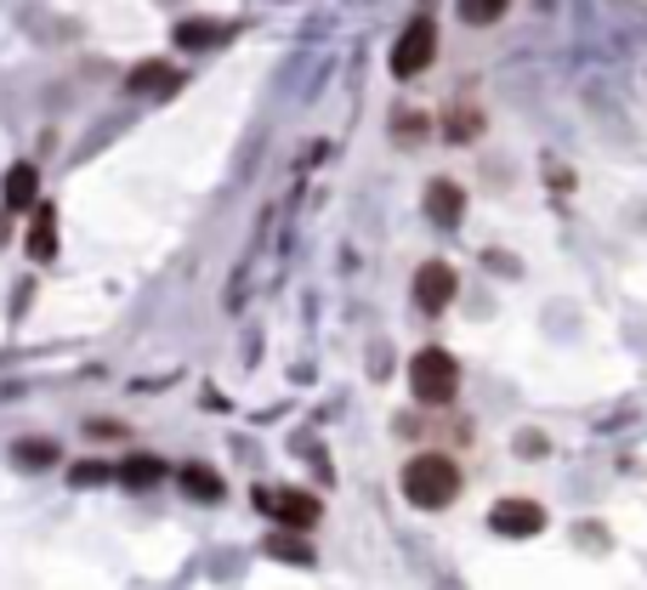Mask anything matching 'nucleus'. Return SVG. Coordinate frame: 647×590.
Instances as JSON below:
<instances>
[{"mask_svg": "<svg viewBox=\"0 0 647 590\" xmlns=\"http://www.w3.org/2000/svg\"><path fill=\"white\" fill-rule=\"evenodd\" d=\"M461 211H466V193H461L455 182H443V176H437V182L426 187V216H432L437 227H455Z\"/></svg>", "mask_w": 647, "mask_h": 590, "instance_id": "obj_7", "label": "nucleus"}, {"mask_svg": "<svg viewBox=\"0 0 647 590\" xmlns=\"http://www.w3.org/2000/svg\"><path fill=\"white\" fill-rule=\"evenodd\" d=\"M488 528H494V533H506V539H534V533L545 528V511H539L534 500L512 495V500H494V511H488Z\"/></svg>", "mask_w": 647, "mask_h": 590, "instance_id": "obj_4", "label": "nucleus"}, {"mask_svg": "<svg viewBox=\"0 0 647 590\" xmlns=\"http://www.w3.org/2000/svg\"><path fill=\"white\" fill-rule=\"evenodd\" d=\"M267 557H284V562H313V546L302 533H290V528H273L267 533Z\"/></svg>", "mask_w": 647, "mask_h": 590, "instance_id": "obj_12", "label": "nucleus"}, {"mask_svg": "<svg viewBox=\"0 0 647 590\" xmlns=\"http://www.w3.org/2000/svg\"><path fill=\"white\" fill-rule=\"evenodd\" d=\"M216 40H228V23H216V18H188V23H176V45H188V52H199V45H216Z\"/></svg>", "mask_w": 647, "mask_h": 590, "instance_id": "obj_10", "label": "nucleus"}, {"mask_svg": "<svg viewBox=\"0 0 647 590\" xmlns=\"http://www.w3.org/2000/svg\"><path fill=\"white\" fill-rule=\"evenodd\" d=\"M125 85H131V91H160V96H165V91H176V85H182V74H176L171 63H137Z\"/></svg>", "mask_w": 647, "mask_h": 590, "instance_id": "obj_9", "label": "nucleus"}, {"mask_svg": "<svg viewBox=\"0 0 647 590\" xmlns=\"http://www.w3.org/2000/svg\"><path fill=\"white\" fill-rule=\"evenodd\" d=\"M432 58H437V23L415 18L404 34H397V45H392V74L397 80H415V74L432 69Z\"/></svg>", "mask_w": 647, "mask_h": 590, "instance_id": "obj_3", "label": "nucleus"}, {"mask_svg": "<svg viewBox=\"0 0 647 590\" xmlns=\"http://www.w3.org/2000/svg\"><path fill=\"white\" fill-rule=\"evenodd\" d=\"M12 460L40 471V466H52V460H58V442H18V449H12Z\"/></svg>", "mask_w": 647, "mask_h": 590, "instance_id": "obj_16", "label": "nucleus"}, {"mask_svg": "<svg viewBox=\"0 0 647 590\" xmlns=\"http://www.w3.org/2000/svg\"><path fill=\"white\" fill-rule=\"evenodd\" d=\"M410 391H415V404H455V391H461V364L455 353H443V347H426L415 353L410 364Z\"/></svg>", "mask_w": 647, "mask_h": 590, "instance_id": "obj_2", "label": "nucleus"}, {"mask_svg": "<svg viewBox=\"0 0 647 590\" xmlns=\"http://www.w3.org/2000/svg\"><path fill=\"white\" fill-rule=\"evenodd\" d=\"M397 488L415 511H443L461 495V466L449 455H415L404 471H397Z\"/></svg>", "mask_w": 647, "mask_h": 590, "instance_id": "obj_1", "label": "nucleus"}, {"mask_svg": "<svg viewBox=\"0 0 647 590\" xmlns=\"http://www.w3.org/2000/svg\"><path fill=\"white\" fill-rule=\"evenodd\" d=\"M455 289H461V278H455V267H449V262H426V267L415 273V307L443 313V307L455 302Z\"/></svg>", "mask_w": 647, "mask_h": 590, "instance_id": "obj_5", "label": "nucleus"}, {"mask_svg": "<svg viewBox=\"0 0 647 590\" xmlns=\"http://www.w3.org/2000/svg\"><path fill=\"white\" fill-rule=\"evenodd\" d=\"M29 256H34V262H52V256H58V211H52V205H40V211H34Z\"/></svg>", "mask_w": 647, "mask_h": 590, "instance_id": "obj_8", "label": "nucleus"}, {"mask_svg": "<svg viewBox=\"0 0 647 590\" xmlns=\"http://www.w3.org/2000/svg\"><path fill=\"white\" fill-rule=\"evenodd\" d=\"M182 488H188L193 500H222V477L205 471V466H188V471H182Z\"/></svg>", "mask_w": 647, "mask_h": 590, "instance_id": "obj_14", "label": "nucleus"}, {"mask_svg": "<svg viewBox=\"0 0 647 590\" xmlns=\"http://www.w3.org/2000/svg\"><path fill=\"white\" fill-rule=\"evenodd\" d=\"M512 0H461V18L466 23H494V18H506Z\"/></svg>", "mask_w": 647, "mask_h": 590, "instance_id": "obj_15", "label": "nucleus"}, {"mask_svg": "<svg viewBox=\"0 0 647 590\" xmlns=\"http://www.w3.org/2000/svg\"><path fill=\"white\" fill-rule=\"evenodd\" d=\"M114 477H120V482H131V488H148V482H160V477H165V466H160L154 455H137V460H125Z\"/></svg>", "mask_w": 647, "mask_h": 590, "instance_id": "obj_13", "label": "nucleus"}, {"mask_svg": "<svg viewBox=\"0 0 647 590\" xmlns=\"http://www.w3.org/2000/svg\"><path fill=\"white\" fill-rule=\"evenodd\" d=\"M262 511H273L284 528H313L319 522V500L313 495H295V488H267V495H256Z\"/></svg>", "mask_w": 647, "mask_h": 590, "instance_id": "obj_6", "label": "nucleus"}, {"mask_svg": "<svg viewBox=\"0 0 647 590\" xmlns=\"http://www.w3.org/2000/svg\"><path fill=\"white\" fill-rule=\"evenodd\" d=\"M103 477H114V471H109V466H74V482H85V488L103 482Z\"/></svg>", "mask_w": 647, "mask_h": 590, "instance_id": "obj_17", "label": "nucleus"}, {"mask_svg": "<svg viewBox=\"0 0 647 590\" xmlns=\"http://www.w3.org/2000/svg\"><path fill=\"white\" fill-rule=\"evenodd\" d=\"M34 193H40L34 165H12V176H7V211H29V205H34Z\"/></svg>", "mask_w": 647, "mask_h": 590, "instance_id": "obj_11", "label": "nucleus"}]
</instances>
